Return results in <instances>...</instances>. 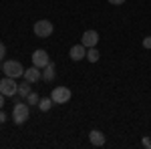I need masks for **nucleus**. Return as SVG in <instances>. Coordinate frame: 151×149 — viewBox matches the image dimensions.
Returning a JSON list of instances; mask_svg holds the SVG:
<instances>
[{
    "label": "nucleus",
    "mask_w": 151,
    "mask_h": 149,
    "mask_svg": "<svg viewBox=\"0 0 151 149\" xmlns=\"http://www.w3.org/2000/svg\"><path fill=\"white\" fill-rule=\"evenodd\" d=\"M38 101H40V99H38L36 93H30V95L26 97V103H28V105H38Z\"/></svg>",
    "instance_id": "15"
},
{
    "label": "nucleus",
    "mask_w": 151,
    "mask_h": 149,
    "mask_svg": "<svg viewBox=\"0 0 151 149\" xmlns=\"http://www.w3.org/2000/svg\"><path fill=\"white\" fill-rule=\"evenodd\" d=\"M52 99H50V97H42V99H40V101H38V109H40V111H42V113H47V111H50V107H52Z\"/></svg>",
    "instance_id": "13"
},
{
    "label": "nucleus",
    "mask_w": 151,
    "mask_h": 149,
    "mask_svg": "<svg viewBox=\"0 0 151 149\" xmlns=\"http://www.w3.org/2000/svg\"><path fill=\"white\" fill-rule=\"evenodd\" d=\"M99 57H101V53H99L95 46L87 48V60H89V63H97V60H99Z\"/></svg>",
    "instance_id": "14"
},
{
    "label": "nucleus",
    "mask_w": 151,
    "mask_h": 149,
    "mask_svg": "<svg viewBox=\"0 0 151 149\" xmlns=\"http://www.w3.org/2000/svg\"><path fill=\"white\" fill-rule=\"evenodd\" d=\"M4 99H6V97H4V95L0 93V109H2V105H4Z\"/></svg>",
    "instance_id": "21"
},
{
    "label": "nucleus",
    "mask_w": 151,
    "mask_h": 149,
    "mask_svg": "<svg viewBox=\"0 0 151 149\" xmlns=\"http://www.w3.org/2000/svg\"><path fill=\"white\" fill-rule=\"evenodd\" d=\"M2 71H4L6 77H12V79H18V77L24 75V67L18 60H6V63L2 65Z\"/></svg>",
    "instance_id": "2"
},
{
    "label": "nucleus",
    "mask_w": 151,
    "mask_h": 149,
    "mask_svg": "<svg viewBox=\"0 0 151 149\" xmlns=\"http://www.w3.org/2000/svg\"><path fill=\"white\" fill-rule=\"evenodd\" d=\"M50 99H52L55 105L69 103L70 101V89H67V87H55L52 93H50Z\"/></svg>",
    "instance_id": "4"
},
{
    "label": "nucleus",
    "mask_w": 151,
    "mask_h": 149,
    "mask_svg": "<svg viewBox=\"0 0 151 149\" xmlns=\"http://www.w3.org/2000/svg\"><path fill=\"white\" fill-rule=\"evenodd\" d=\"M89 141H91V145H95V147H103L105 145V135L101 131L93 129V131L89 133Z\"/></svg>",
    "instance_id": "10"
},
{
    "label": "nucleus",
    "mask_w": 151,
    "mask_h": 149,
    "mask_svg": "<svg viewBox=\"0 0 151 149\" xmlns=\"http://www.w3.org/2000/svg\"><path fill=\"white\" fill-rule=\"evenodd\" d=\"M0 93H2L4 97H14V95L18 93V85L14 83L12 77H4V79L0 81Z\"/></svg>",
    "instance_id": "5"
},
{
    "label": "nucleus",
    "mask_w": 151,
    "mask_h": 149,
    "mask_svg": "<svg viewBox=\"0 0 151 149\" xmlns=\"http://www.w3.org/2000/svg\"><path fill=\"white\" fill-rule=\"evenodd\" d=\"M55 63H48L47 67L42 69V81H47V83H50V81L55 79Z\"/></svg>",
    "instance_id": "11"
},
{
    "label": "nucleus",
    "mask_w": 151,
    "mask_h": 149,
    "mask_svg": "<svg viewBox=\"0 0 151 149\" xmlns=\"http://www.w3.org/2000/svg\"><path fill=\"white\" fill-rule=\"evenodd\" d=\"M48 63H50V58H48V53L45 50V48H38V50H35V53H32V65H35V67L45 69Z\"/></svg>",
    "instance_id": "6"
},
{
    "label": "nucleus",
    "mask_w": 151,
    "mask_h": 149,
    "mask_svg": "<svg viewBox=\"0 0 151 149\" xmlns=\"http://www.w3.org/2000/svg\"><path fill=\"white\" fill-rule=\"evenodd\" d=\"M35 35L38 36V38H48V36L52 35V30H55V26H52V22L50 20H38V22H35Z\"/></svg>",
    "instance_id": "3"
},
{
    "label": "nucleus",
    "mask_w": 151,
    "mask_h": 149,
    "mask_svg": "<svg viewBox=\"0 0 151 149\" xmlns=\"http://www.w3.org/2000/svg\"><path fill=\"white\" fill-rule=\"evenodd\" d=\"M0 73H2V69H0Z\"/></svg>",
    "instance_id": "22"
},
{
    "label": "nucleus",
    "mask_w": 151,
    "mask_h": 149,
    "mask_svg": "<svg viewBox=\"0 0 151 149\" xmlns=\"http://www.w3.org/2000/svg\"><path fill=\"white\" fill-rule=\"evenodd\" d=\"M28 117H30L28 105L22 103V101H18V103L14 105V109H12V119H14V123H16V125H22V123L28 121Z\"/></svg>",
    "instance_id": "1"
},
{
    "label": "nucleus",
    "mask_w": 151,
    "mask_h": 149,
    "mask_svg": "<svg viewBox=\"0 0 151 149\" xmlns=\"http://www.w3.org/2000/svg\"><path fill=\"white\" fill-rule=\"evenodd\" d=\"M125 0H109V4H113V6H121Z\"/></svg>",
    "instance_id": "19"
},
{
    "label": "nucleus",
    "mask_w": 151,
    "mask_h": 149,
    "mask_svg": "<svg viewBox=\"0 0 151 149\" xmlns=\"http://www.w3.org/2000/svg\"><path fill=\"white\" fill-rule=\"evenodd\" d=\"M6 57V46H4V42H0V60Z\"/></svg>",
    "instance_id": "18"
},
{
    "label": "nucleus",
    "mask_w": 151,
    "mask_h": 149,
    "mask_svg": "<svg viewBox=\"0 0 151 149\" xmlns=\"http://www.w3.org/2000/svg\"><path fill=\"white\" fill-rule=\"evenodd\" d=\"M4 121H6V115H4L2 111H0V123H4Z\"/></svg>",
    "instance_id": "20"
},
{
    "label": "nucleus",
    "mask_w": 151,
    "mask_h": 149,
    "mask_svg": "<svg viewBox=\"0 0 151 149\" xmlns=\"http://www.w3.org/2000/svg\"><path fill=\"white\" fill-rule=\"evenodd\" d=\"M97 42H99V32H97V30H85V32H83L81 45H85L87 48H91V46H97Z\"/></svg>",
    "instance_id": "7"
},
{
    "label": "nucleus",
    "mask_w": 151,
    "mask_h": 149,
    "mask_svg": "<svg viewBox=\"0 0 151 149\" xmlns=\"http://www.w3.org/2000/svg\"><path fill=\"white\" fill-rule=\"evenodd\" d=\"M141 145H143V147H147V149H151V139H149V137H143Z\"/></svg>",
    "instance_id": "16"
},
{
    "label": "nucleus",
    "mask_w": 151,
    "mask_h": 149,
    "mask_svg": "<svg viewBox=\"0 0 151 149\" xmlns=\"http://www.w3.org/2000/svg\"><path fill=\"white\" fill-rule=\"evenodd\" d=\"M30 83H28V81L24 79L22 83H20V85H18V95H20V97H22V99H26V97H28V95H30Z\"/></svg>",
    "instance_id": "12"
},
{
    "label": "nucleus",
    "mask_w": 151,
    "mask_h": 149,
    "mask_svg": "<svg viewBox=\"0 0 151 149\" xmlns=\"http://www.w3.org/2000/svg\"><path fill=\"white\" fill-rule=\"evenodd\" d=\"M22 79H26L28 83H36L38 79H42V71L38 69V67H30V69H24V75H22Z\"/></svg>",
    "instance_id": "8"
},
{
    "label": "nucleus",
    "mask_w": 151,
    "mask_h": 149,
    "mask_svg": "<svg viewBox=\"0 0 151 149\" xmlns=\"http://www.w3.org/2000/svg\"><path fill=\"white\" fill-rule=\"evenodd\" d=\"M70 58L73 60H83V58L87 57V46L85 45H75V46H70Z\"/></svg>",
    "instance_id": "9"
},
{
    "label": "nucleus",
    "mask_w": 151,
    "mask_h": 149,
    "mask_svg": "<svg viewBox=\"0 0 151 149\" xmlns=\"http://www.w3.org/2000/svg\"><path fill=\"white\" fill-rule=\"evenodd\" d=\"M143 48H151V36H145L143 38Z\"/></svg>",
    "instance_id": "17"
}]
</instances>
